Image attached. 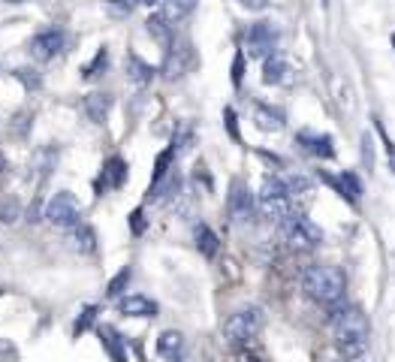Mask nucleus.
Masks as SVG:
<instances>
[{"mask_svg": "<svg viewBox=\"0 0 395 362\" xmlns=\"http://www.w3.org/2000/svg\"><path fill=\"white\" fill-rule=\"evenodd\" d=\"M302 290H305L311 299L320 302V305H341L344 290H347V278L338 266L332 263H317V266H308L302 272Z\"/></svg>", "mask_w": 395, "mask_h": 362, "instance_id": "f257e3e1", "label": "nucleus"}, {"mask_svg": "<svg viewBox=\"0 0 395 362\" xmlns=\"http://www.w3.org/2000/svg\"><path fill=\"white\" fill-rule=\"evenodd\" d=\"M335 344L347 359H359L368 350V320L356 305L344 308L335 320Z\"/></svg>", "mask_w": 395, "mask_h": 362, "instance_id": "f03ea898", "label": "nucleus"}, {"mask_svg": "<svg viewBox=\"0 0 395 362\" xmlns=\"http://www.w3.org/2000/svg\"><path fill=\"white\" fill-rule=\"evenodd\" d=\"M281 238L290 245L293 251H314L323 245V229L305 215H290L281 220Z\"/></svg>", "mask_w": 395, "mask_h": 362, "instance_id": "7ed1b4c3", "label": "nucleus"}, {"mask_svg": "<svg viewBox=\"0 0 395 362\" xmlns=\"http://www.w3.org/2000/svg\"><path fill=\"white\" fill-rule=\"evenodd\" d=\"M266 326V314L257 305L248 308H238L235 314H229V320L224 323V335L229 344H251Z\"/></svg>", "mask_w": 395, "mask_h": 362, "instance_id": "20e7f679", "label": "nucleus"}, {"mask_svg": "<svg viewBox=\"0 0 395 362\" xmlns=\"http://www.w3.org/2000/svg\"><path fill=\"white\" fill-rule=\"evenodd\" d=\"M257 205H260L262 215L275 218L278 224H281L284 218L296 215L293 196H290V191H287L284 178H266V181H262V187H260V193H257Z\"/></svg>", "mask_w": 395, "mask_h": 362, "instance_id": "39448f33", "label": "nucleus"}, {"mask_svg": "<svg viewBox=\"0 0 395 362\" xmlns=\"http://www.w3.org/2000/svg\"><path fill=\"white\" fill-rule=\"evenodd\" d=\"M278 46V28L271 21H253L244 30V52L248 57H269Z\"/></svg>", "mask_w": 395, "mask_h": 362, "instance_id": "423d86ee", "label": "nucleus"}, {"mask_svg": "<svg viewBox=\"0 0 395 362\" xmlns=\"http://www.w3.org/2000/svg\"><path fill=\"white\" fill-rule=\"evenodd\" d=\"M79 218H81L79 202H76V196L67 193V191L55 193L52 200H48V205H46V220H48V224H55V227L73 229V227H79V224H81Z\"/></svg>", "mask_w": 395, "mask_h": 362, "instance_id": "0eeeda50", "label": "nucleus"}, {"mask_svg": "<svg viewBox=\"0 0 395 362\" xmlns=\"http://www.w3.org/2000/svg\"><path fill=\"white\" fill-rule=\"evenodd\" d=\"M227 209H229V218H233L235 224H248V220L253 218V211H257V193H253L244 181L235 178L233 184H229Z\"/></svg>", "mask_w": 395, "mask_h": 362, "instance_id": "6e6552de", "label": "nucleus"}, {"mask_svg": "<svg viewBox=\"0 0 395 362\" xmlns=\"http://www.w3.org/2000/svg\"><path fill=\"white\" fill-rule=\"evenodd\" d=\"M191 64H193V48H191V43H187V39H175V43L166 48V57H163L160 73H163V79L175 82V79L184 76Z\"/></svg>", "mask_w": 395, "mask_h": 362, "instance_id": "1a4fd4ad", "label": "nucleus"}, {"mask_svg": "<svg viewBox=\"0 0 395 362\" xmlns=\"http://www.w3.org/2000/svg\"><path fill=\"white\" fill-rule=\"evenodd\" d=\"M64 46H67V34L61 28H46L30 39V57H37V61H55L64 52Z\"/></svg>", "mask_w": 395, "mask_h": 362, "instance_id": "9d476101", "label": "nucleus"}, {"mask_svg": "<svg viewBox=\"0 0 395 362\" xmlns=\"http://www.w3.org/2000/svg\"><path fill=\"white\" fill-rule=\"evenodd\" d=\"M118 311L127 317H157V302H151L148 296H121L118 299Z\"/></svg>", "mask_w": 395, "mask_h": 362, "instance_id": "9b49d317", "label": "nucleus"}, {"mask_svg": "<svg viewBox=\"0 0 395 362\" xmlns=\"http://www.w3.org/2000/svg\"><path fill=\"white\" fill-rule=\"evenodd\" d=\"M124 70H127V79L133 82L136 88H145V85H151L154 73H157V70L151 67V64H148V61H142V57H139V55H133V52L127 55V61H124Z\"/></svg>", "mask_w": 395, "mask_h": 362, "instance_id": "f8f14e48", "label": "nucleus"}, {"mask_svg": "<svg viewBox=\"0 0 395 362\" xmlns=\"http://www.w3.org/2000/svg\"><path fill=\"white\" fill-rule=\"evenodd\" d=\"M127 181V160L124 158H109L103 163V172H100V184L103 187H112V191H118V187H124Z\"/></svg>", "mask_w": 395, "mask_h": 362, "instance_id": "ddd939ff", "label": "nucleus"}, {"mask_svg": "<svg viewBox=\"0 0 395 362\" xmlns=\"http://www.w3.org/2000/svg\"><path fill=\"white\" fill-rule=\"evenodd\" d=\"M145 28H148V34L157 39L163 48H169L172 43H175V28H172V21H169L163 12H154L151 19L145 21Z\"/></svg>", "mask_w": 395, "mask_h": 362, "instance_id": "4468645a", "label": "nucleus"}, {"mask_svg": "<svg viewBox=\"0 0 395 362\" xmlns=\"http://www.w3.org/2000/svg\"><path fill=\"white\" fill-rule=\"evenodd\" d=\"M323 181H329V184L335 187L341 196H347V200L356 205L359 202V196H362V181H359V175L356 172H341L338 178H329V175H323Z\"/></svg>", "mask_w": 395, "mask_h": 362, "instance_id": "2eb2a0df", "label": "nucleus"}, {"mask_svg": "<svg viewBox=\"0 0 395 362\" xmlns=\"http://www.w3.org/2000/svg\"><path fill=\"white\" fill-rule=\"evenodd\" d=\"M287 79H290V64L281 55H269L266 64H262V82L266 85H284Z\"/></svg>", "mask_w": 395, "mask_h": 362, "instance_id": "dca6fc26", "label": "nucleus"}, {"mask_svg": "<svg viewBox=\"0 0 395 362\" xmlns=\"http://www.w3.org/2000/svg\"><path fill=\"white\" fill-rule=\"evenodd\" d=\"M157 353H160V356H166L169 362H178L181 353H184V339H181V332H175V329H166V332H160Z\"/></svg>", "mask_w": 395, "mask_h": 362, "instance_id": "f3484780", "label": "nucleus"}, {"mask_svg": "<svg viewBox=\"0 0 395 362\" xmlns=\"http://www.w3.org/2000/svg\"><path fill=\"white\" fill-rule=\"evenodd\" d=\"M193 238H196V248H200V254H202V257H209V260L215 257L218 248H220V238H218V233L209 224H196L193 227Z\"/></svg>", "mask_w": 395, "mask_h": 362, "instance_id": "a211bd4d", "label": "nucleus"}, {"mask_svg": "<svg viewBox=\"0 0 395 362\" xmlns=\"http://www.w3.org/2000/svg\"><path fill=\"white\" fill-rule=\"evenodd\" d=\"M109 109H112V97L109 94H100V90H97V94L85 97V112H88V118L94 121V124H103Z\"/></svg>", "mask_w": 395, "mask_h": 362, "instance_id": "6ab92c4d", "label": "nucleus"}, {"mask_svg": "<svg viewBox=\"0 0 395 362\" xmlns=\"http://www.w3.org/2000/svg\"><path fill=\"white\" fill-rule=\"evenodd\" d=\"M70 248L79 251V254H94V251H97V233H94V229H90L88 224L73 227V233H70Z\"/></svg>", "mask_w": 395, "mask_h": 362, "instance_id": "aec40b11", "label": "nucleus"}, {"mask_svg": "<svg viewBox=\"0 0 395 362\" xmlns=\"http://www.w3.org/2000/svg\"><path fill=\"white\" fill-rule=\"evenodd\" d=\"M100 341H103V347L109 350V356H112L115 362H127L124 339L118 335V329H112V326H100Z\"/></svg>", "mask_w": 395, "mask_h": 362, "instance_id": "412c9836", "label": "nucleus"}, {"mask_svg": "<svg viewBox=\"0 0 395 362\" xmlns=\"http://www.w3.org/2000/svg\"><path fill=\"white\" fill-rule=\"evenodd\" d=\"M299 142L308 148L311 154H314V158H323V160H329L335 154V148H332V136H308V133H302L299 136Z\"/></svg>", "mask_w": 395, "mask_h": 362, "instance_id": "4be33fe9", "label": "nucleus"}, {"mask_svg": "<svg viewBox=\"0 0 395 362\" xmlns=\"http://www.w3.org/2000/svg\"><path fill=\"white\" fill-rule=\"evenodd\" d=\"M253 121H257L260 130H271V133L284 130V115L278 112V109H269V106H257V112H253Z\"/></svg>", "mask_w": 395, "mask_h": 362, "instance_id": "5701e85b", "label": "nucleus"}, {"mask_svg": "<svg viewBox=\"0 0 395 362\" xmlns=\"http://www.w3.org/2000/svg\"><path fill=\"white\" fill-rule=\"evenodd\" d=\"M196 10V0H163V15L175 24L181 19H187Z\"/></svg>", "mask_w": 395, "mask_h": 362, "instance_id": "b1692460", "label": "nucleus"}, {"mask_svg": "<svg viewBox=\"0 0 395 362\" xmlns=\"http://www.w3.org/2000/svg\"><path fill=\"white\" fill-rule=\"evenodd\" d=\"M172 158H175V154H172V148H166V151H163L160 158H157V163H154V175H151V187H148V193L157 191V187L163 184V178L169 175V163H172Z\"/></svg>", "mask_w": 395, "mask_h": 362, "instance_id": "393cba45", "label": "nucleus"}, {"mask_svg": "<svg viewBox=\"0 0 395 362\" xmlns=\"http://www.w3.org/2000/svg\"><path fill=\"white\" fill-rule=\"evenodd\" d=\"M130 278H133V269L124 266V269H121L118 275H115L112 281H109V287H106V296H109V299H121V296H124V290H127V284H130Z\"/></svg>", "mask_w": 395, "mask_h": 362, "instance_id": "a878e982", "label": "nucleus"}, {"mask_svg": "<svg viewBox=\"0 0 395 362\" xmlns=\"http://www.w3.org/2000/svg\"><path fill=\"white\" fill-rule=\"evenodd\" d=\"M106 67H109V52H106V48H100V52L94 55V61H90L88 67L81 70V76H85V79H97Z\"/></svg>", "mask_w": 395, "mask_h": 362, "instance_id": "bb28decb", "label": "nucleus"}, {"mask_svg": "<svg viewBox=\"0 0 395 362\" xmlns=\"http://www.w3.org/2000/svg\"><path fill=\"white\" fill-rule=\"evenodd\" d=\"M284 184H287V191H290V196H302V193H311V181L305 175H287L284 178Z\"/></svg>", "mask_w": 395, "mask_h": 362, "instance_id": "cd10ccee", "label": "nucleus"}, {"mask_svg": "<svg viewBox=\"0 0 395 362\" xmlns=\"http://www.w3.org/2000/svg\"><path fill=\"white\" fill-rule=\"evenodd\" d=\"M94 317H97V308H94V305H88L85 311H81V317L76 320V329H73V332H76V339H79L81 332H85V329H88L90 323H94Z\"/></svg>", "mask_w": 395, "mask_h": 362, "instance_id": "c85d7f7f", "label": "nucleus"}, {"mask_svg": "<svg viewBox=\"0 0 395 362\" xmlns=\"http://www.w3.org/2000/svg\"><path fill=\"white\" fill-rule=\"evenodd\" d=\"M362 163H365V169H374V142L372 136H362Z\"/></svg>", "mask_w": 395, "mask_h": 362, "instance_id": "c756f323", "label": "nucleus"}, {"mask_svg": "<svg viewBox=\"0 0 395 362\" xmlns=\"http://www.w3.org/2000/svg\"><path fill=\"white\" fill-rule=\"evenodd\" d=\"M242 76H244V52H238L235 61H233V85L235 88L242 85Z\"/></svg>", "mask_w": 395, "mask_h": 362, "instance_id": "7c9ffc66", "label": "nucleus"}, {"mask_svg": "<svg viewBox=\"0 0 395 362\" xmlns=\"http://www.w3.org/2000/svg\"><path fill=\"white\" fill-rule=\"evenodd\" d=\"M130 227H133V233L136 236H142L145 233V220H142V209H136L133 215H130Z\"/></svg>", "mask_w": 395, "mask_h": 362, "instance_id": "2f4dec72", "label": "nucleus"}, {"mask_svg": "<svg viewBox=\"0 0 395 362\" xmlns=\"http://www.w3.org/2000/svg\"><path fill=\"white\" fill-rule=\"evenodd\" d=\"M377 130H380V136H383V142H386V154H389V163H392V172H395V145H392V139L383 133L380 124H377Z\"/></svg>", "mask_w": 395, "mask_h": 362, "instance_id": "473e14b6", "label": "nucleus"}, {"mask_svg": "<svg viewBox=\"0 0 395 362\" xmlns=\"http://www.w3.org/2000/svg\"><path fill=\"white\" fill-rule=\"evenodd\" d=\"M238 3H242L244 10H253V12H260V10H266V6H269V0H238Z\"/></svg>", "mask_w": 395, "mask_h": 362, "instance_id": "72a5a7b5", "label": "nucleus"}, {"mask_svg": "<svg viewBox=\"0 0 395 362\" xmlns=\"http://www.w3.org/2000/svg\"><path fill=\"white\" fill-rule=\"evenodd\" d=\"M224 118H227V130H229V136L238 139V130H235V112H233V109H227V112H224Z\"/></svg>", "mask_w": 395, "mask_h": 362, "instance_id": "f704fd0d", "label": "nucleus"}, {"mask_svg": "<svg viewBox=\"0 0 395 362\" xmlns=\"http://www.w3.org/2000/svg\"><path fill=\"white\" fill-rule=\"evenodd\" d=\"M0 215H3L0 220H6V224H12V220H15V205H6V209H0Z\"/></svg>", "mask_w": 395, "mask_h": 362, "instance_id": "c9c22d12", "label": "nucleus"}, {"mask_svg": "<svg viewBox=\"0 0 395 362\" xmlns=\"http://www.w3.org/2000/svg\"><path fill=\"white\" fill-rule=\"evenodd\" d=\"M133 3H154V0H133Z\"/></svg>", "mask_w": 395, "mask_h": 362, "instance_id": "e433bc0d", "label": "nucleus"}, {"mask_svg": "<svg viewBox=\"0 0 395 362\" xmlns=\"http://www.w3.org/2000/svg\"><path fill=\"white\" fill-rule=\"evenodd\" d=\"M6 3H24V0H6Z\"/></svg>", "mask_w": 395, "mask_h": 362, "instance_id": "4c0bfd02", "label": "nucleus"}, {"mask_svg": "<svg viewBox=\"0 0 395 362\" xmlns=\"http://www.w3.org/2000/svg\"><path fill=\"white\" fill-rule=\"evenodd\" d=\"M0 166H3V158H0Z\"/></svg>", "mask_w": 395, "mask_h": 362, "instance_id": "58836bf2", "label": "nucleus"}]
</instances>
